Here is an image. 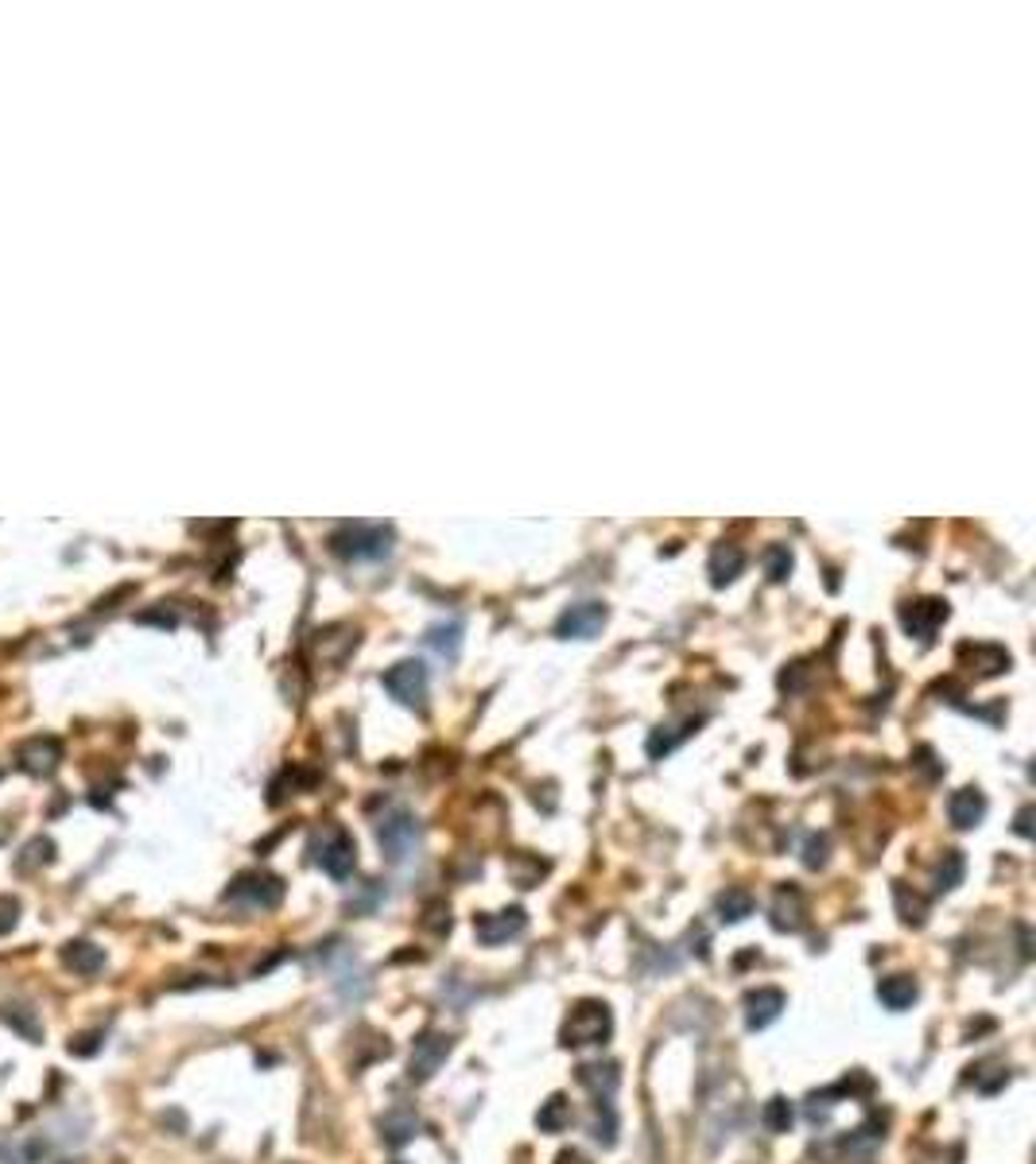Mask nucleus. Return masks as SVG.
Masks as SVG:
<instances>
[{"label":"nucleus","instance_id":"1","mask_svg":"<svg viewBox=\"0 0 1036 1164\" xmlns=\"http://www.w3.org/2000/svg\"><path fill=\"white\" fill-rule=\"evenodd\" d=\"M330 548L334 555L350 559V563H369V559H385L392 552V528L388 524H342L334 536H330Z\"/></svg>","mask_w":1036,"mask_h":1164},{"label":"nucleus","instance_id":"2","mask_svg":"<svg viewBox=\"0 0 1036 1164\" xmlns=\"http://www.w3.org/2000/svg\"><path fill=\"white\" fill-rule=\"evenodd\" d=\"M377 843L385 850L388 866H408L419 850V819L404 808L388 812L381 823H377Z\"/></svg>","mask_w":1036,"mask_h":1164},{"label":"nucleus","instance_id":"3","mask_svg":"<svg viewBox=\"0 0 1036 1164\" xmlns=\"http://www.w3.org/2000/svg\"><path fill=\"white\" fill-rule=\"evenodd\" d=\"M614 1029V1017L602 1001H579L567 1021H563V1045L567 1048H587V1045H602Z\"/></svg>","mask_w":1036,"mask_h":1164},{"label":"nucleus","instance_id":"4","mask_svg":"<svg viewBox=\"0 0 1036 1164\" xmlns=\"http://www.w3.org/2000/svg\"><path fill=\"white\" fill-rule=\"evenodd\" d=\"M315 862H319V866H323L330 877L346 881V877L354 873V866H357L354 835H350L346 827H326L323 835L315 839Z\"/></svg>","mask_w":1036,"mask_h":1164},{"label":"nucleus","instance_id":"5","mask_svg":"<svg viewBox=\"0 0 1036 1164\" xmlns=\"http://www.w3.org/2000/svg\"><path fill=\"white\" fill-rule=\"evenodd\" d=\"M226 901H241L249 904V908H276V904L284 901V881L276 877V873H241V877H234V885L226 889Z\"/></svg>","mask_w":1036,"mask_h":1164},{"label":"nucleus","instance_id":"6","mask_svg":"<svg viewBox=\"0 0 1036 1164\" xmlns=\"http://www.w3.org/2000/svg\"><path fill=\"white\" fill-rule=\"evenodd\" d=\"M385 691L404 706H423L427 698V668L419 660H400L385 671Z\"/></svg>","mask_w":1036,"mask_h":1164},{"label":"nucleus","instance_id":"7","mask_svg":"<svg viewBox=\"0 0 1036 1164\" xmlns=\"http://www.w3.org/2000/svg\"><path fill=\"white\" fill-rule=\"evenodd\" d=\"M450 1048H454V1041H450L446 1033H423V1037L415 1041V1048H412L408 1079H412V1083H427V1079L435 1076V1072H439V1068L446 1064Z\"/></svg>","mask_w":1036,"mask_h":1164},{"label":"nucleus","instance_id":"8","mask_svg":"<svg viewBox=\"0 0 1036 1164\" xmlns=\"http://www.w3.org/2000/svg\"><path fill=\"white\" fill-rule=\"evenodd\" d=\"M16 761H20V769L31 773V777H51L62 761V742L51 738V734H35V738L16 746Z\"/></svg>","mask_w":1036,"mask_h":1164},{"label":"nucleus","instance_id":"9","mask_svg":"<svg viewBox=\"0 0 1036 1164\" xmlns=\"http://www.w3.org/2000/svg\"><path fill=\"white\" fill-rule=\"evenodd\" d=\"M944 621H948V606L940 598H917V602L901 606V625H905L909 637L917 640H932Z\"/></svg>","mask_w":1036,"mask_h":1164},{"label":"nucleus","instance_id":"10","mask_svg":"<svg viewBox=\"0 0 1036 1164\" xmlns=\"http://www.w3.org/2000/svg\"><path fill=\"white\" fill-rule=\"evenodd\" d=\"M602 625H606V606L602 602H579V606L563 610V617L556 621V637L591 640L602 633Z\"/></svg>","mask_w":1036,"mask_h":1164},{"label":"nucleus","instance_id":"11","mask_svg":"<svg viewBox=\"0 0 1036 1164\" xmlns=\"http://www.w3.org/2000/svg\"><path fill=\"white\" fill-rule=\"evenodd\" d=\"M525 924H529L525 908H504V912L477 916L474 935H477V943H485V947H501V943H508V939H516V935L525 931Z\"/></svg>","mask_w":1036,"mask_h":1164},{"label":"nucleus","instance_id":"12","mask_svg":"<svg viewBox=\"0 0 1036 1164\" xmlns=\"http://www.w3.org/2000/svg\"><path fill=\"white\" fill-rule=\"evenodd\" d=\"M982 815H986V796L978 792V788H959V792H951L948 800V819L959 827V831H971V827H978L982 823Z\"/></svg>","mask_w":1036,"mask_h":1164},{"label":"nucleus","instance_id":"13","mask_svg":"<svg viewBox=\"0 0 1036 1164\" xmlns=\"http://www.w3.org/2000/svg\"><path fill=\"white\" fill-rule=\"evenodd\" d=\"M59 959H62V966H66L70 974H82V978H93L97 970H105V951H101L97 943H86V939H74V943H66Z\"/></svg>","mask_w":1036,"mask_h":1164},{"label":"nucleus","instance_id":"14","mask_svg":"<svg viewBox=\"0 0 1036 1164\" xmlns=\"http://www.w3.org/2000/svg\"><path fill=\"white\" fill-rule=\"evenodd\" d=\"M780 1009H784V993L780 989H753L745 997V1025L749 1029H765V1025L780 1017Z\"/></svg>","mask_w":1036,"mask_h":1164},{"label":"nucleus","instance_id":"15","mask_svg":"<svg viewBox=\"0 0 1036 1164\" xmlns=\"http://www.w3.org/2000/svg\"><path fill=\"white\" fill-rule=\"evenodd\" d=\"M772 928L776 931H799L803 928V897L799 889H780L772 904Z\"/></svg>","mask_w":1036,"mask_h":1164},{"label":"nucleus","instance_id":"16","mask_svg":"<svg viewBox=\"0 0 1036 1164\" xmlns=\"http://www.w3.org/2000/svg\"><path fill=\"white\" fill-rule=\"evenodd\" d=\"M741 571H745V552H741L738 544H718L711 555V582L714 586L734 582Z\"/></svg>","mask_w":1036,"mask_h":1164},{"label":"nucleus","instance_id":"17","mask_svg":"<svg viewBox=\"0 0 1036 1164\" xmlns=\"http://www.w3.org/2000/svg\"><path fill=\"white\" fill-rule=\"evenodd\" d=\"M878 1001L886 1005V1009H909L913 1001H917V982L909 978V974H893V978H882L878 982Z\"/></svg>","mask_w":1036,"mask_h":1164},{"label":"nucleus","instance_id":"18","mask_svg":"<svg viewBox=\"0 0 1036 1164\" xmlns=\"http://www.w3.org/2000/svg\"><path fill=\"white\" fill-rule=\"evenodd\" d=\"M415 1130H419V1118H415L412 1110H392V1114H385V1122H381V1137H385V1145H392V1149L408 1145L415 1137Z\"/></svg>","mask_w":1036,"mask_h":1164},{"label":"nucleus","instance_id":"19","mask_svg":"<svg viewBox=\"0 0 1036 1164\" xmlns=\"http://www.w3.org/2000/svg\"><path fill=\"white\" fill-rule=\"evenodd\" d=\"M579 1083L591 1087L598 1099H610L618 1087V1064H583L579 1068Z\"/></svg>","mask_w":1036,"mask_h":1164},{"label":"nucleus","instance_id":"20","mask_svg":"<svg viewBox=\"0 0 1036 1164\" xmlns=\"http://www.w3.org/2000/svg\"><path fill=\"white\" fill-rule=\"evenodd\" d=\"M427 644L443 656V660H458V652H462V621H446V625H435L431 633H427Z\"/></svg>","mask_w":1036,"mask_h":1164},{"label":"nucleus","instance_id":"21","mask_svg":"<svg viewBox=\"0 0 1036 1164\" xmlns=\"http://www.w3.org/2000/svg\"><path fill=\"white\" fill-rule=\"evenodd\" d=\"M963 656H971V664L978 660V675H1002L1009 668V652L998 644H978V648H963Z\"/></svg>","mask_w":1036,"mask_h":1164},{"label":"nucleus","instance_id":"22","mask_svg":"<svg viewBox=\"0 0 1036 1164\" xmlns=\"http://www.w3.org/2000/svg\"><path fill=\"white\" fill-rule=\"evenodd\" d=\"M536 1126H540L544 1134H560V1130H567V1126H571V1103H567L563 1095H552L548 1103L540 1106Z\"/></svg>","mask_w":1036,"mask_h":1164},{"label":"nucleus","instance_id":"23","mask_svg":"<svg viewBox=\"0 0 1036 1164\" xmlns=\"http://www.w3.org/2000/svg\"><path fill=\"white\" fill-rule=\"evenodd\" d=\"M718 912H722L726 924H741L745 916H753V897H749L745 889H726V893L718 897Z\"/></svg>","mask_w":1036,"mask_h":1164},{"label":"nucleus","instance_id":"24","mask_svg":"<svg viewBox=\"0 0 1036 1164\" xmlns=\"http://www.w3.org/2000/svg\"><path fill=\"white\" fill-rule=\"evenodd\" d=\"M761 1118H765V1130H769V1134H788V1130H792V1122H796V1110H792V1103H788V1099H780V1095H776V1099H769V1103H765V1114H761Z\"/></svg>","mask_w":1036,"mask_h":1164},{"label":"nucleus","instance_id":"25","mask_svg":"<svg viewBox=\"0 0 1036 1164\" xmlns=\"http://www.w3.org/2000/svg\"><path fill=\"white\" fill-rule=\"evenodd\" d=\"M51 858H55V843H51V839H31V843L24 846V858H20V873L39 870V866H47Z\"/></svg>","mask_w":1036,"mask_h":1164},{"label":"nucleus","instance_id":"26","mask_svg":"<svg viewBox=\"0 0 1036 1164\" xmlns=\"http://www.w3.org/2000/svg\"><path fill=\"white\" fill-rule=\"evenodd\" d=\"M959 881H963V854H959V850H948V854H944V866H940V873H936V889L948 893V889H955Z\"/></svg>","mask_w":1036,"mask_h":1164},{"label":"nucleus","instance_id":"27","mask_svg":"<svg viewBox=\"0 0 1036 1164\" xmlns=\"http://www.w3.org/2000/svg\"><path fill=\"white\" fill-rule=\"evenodd\" d=\"M765 571H769L772 582H784L788 571H792V552L784 544H772L769 552H765Z\"/></svg>","mask_w":1036,"mask_h":1164},{"label":"nucleus","instance_id":"28","mask_svg":"<svg viewBox=\"0 0 1036 1164\" xmlns=\"http://www.w3.org/2000/svg\"><path fill=\"white\" fill-rule=\"evenodd\" d=\"M97 1048H101V1033H82V1037L70 1041V1052H74V1056H89V1052H97Z\"/></svg>","mask_w":1036,"mask_h":1164},{"label":"nucleus","instance_id":"29","mask_svg":"<svg viewBox=\"0 0 1036 1164\" xmlns=\"http://www.w3.org/2000/svg\"><path fill=\"white\" fill-rule=\"evenodd\" d=\"M827 862V839H811L807 843V866H823Z\"/></svg>","mask_w":1036,"mask_h":1164},{"label":"nucleus","instance_id":"30","mask_svg":"<svg viewBox=\"0 0 1036 1164\" xmlns=\"http://www.w3.org/2000/svg\"><path fill=\"white\" fill-rule=\"evenodd\" d=\"M1029 808H1021V815H1017V835H1025V839H1029V835H1033V827H1029Z\"/></svg>","mask_w":1036,"mask_h":1164},{"label":"nucleus","instance_id":"31","mask_svg":"<svg viewBox=\"0 0 1036 1164\" xmlns=\"http://www.w3.org/2000/svg\"><path fill=\"white\" fill-rule=\"evenodd\" d=\"M560 1164H587V1157H583V1153H575V1149H571V1153H560Z\"/></svg>","mask_w":1036,"mask_h":1164}]
</instances>
